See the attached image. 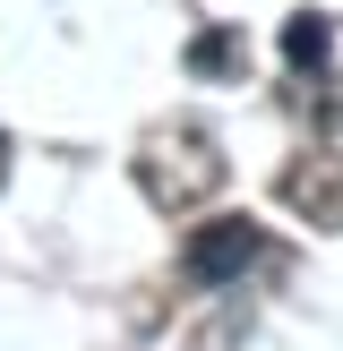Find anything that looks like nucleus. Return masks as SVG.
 I'll use <instances>...</instances> for the list:
<instances>
[{
	"label": "nucleus",
	"instance_id": "6",
	"mask_svg": "<svg viewBox=\"0 0 343 351\" xmlns=\"http://www.w3.org/2000/svg\"><path fill=\"white\" fill-rule=\"evenodd\" d=\"M180 351H240V317H206V326H189Z\"/></svg>",
	"mask_w": 343,
	"mask_h": 351
},
{
	"label": "nucleus",
	"instance_id": "4",
	"mask_svg": "<svg viewBox=\"0 0 343 351\" xmlns=\"http://www.w3.org/2000/svg\"><path fill=\"white\" fill-rule=\"evenodd\" d=\"M249 69V34L240 26H198L189 34V77H240Z\"/></svg>",
	"mask_w": 343,
	"mask_h": 351
},
{
	"label": "nucleus",
	"instance_id": "2",
	"mask_svg": "<svg viewBox=\"0 0 343 351\" xmlns=\"http://www.w3.org/2000/svg\"><path fill=\"white\" fill-rule=\"evenodd\" d=\"M249 266H266V232H257L249 215H215V223H198V232L180 240V274L198 291H240Z\"/></svg>",
	"mask_w": 343,
	"mask_h": 351
},
{
	"label": "nucleus",
	"instance_id": "5",
	"mask_svg": "<svg viewBox=\"0 0 343 351\" xmlns=\"http://www.w3.org/2000/svg\"><path fill=\"white\" fill-rule=\"evenodd\" d=\"M326 51H335V17L326 9H292L283 17V60L292 69H326Z\"/></svg>",
	"mask_w": 343,
	"mask_h": 351
},
{
	"label": "nucleus",
	"instance_id": "3",
	"mask_svg": "<svg viewBox=\"0 0 343 351\" xmlns=\"http://www.w3.org/2000/svg\"><path fill=\"white\" fill-rule=\"evenodd\" d=\"M274 197H283L300 223H318V232H343V154H335V146L292 154L283 180H274Z\"/></svg>",
	"mask_w": 343,
	"mask_h": 351
},
{
	"label": "nucleus",
	"instance_id": "1",
	"mask_svg": "<svg viewBox=\"0 0 343 351\" xmlns=\"http://www.w3.org/2000/svg\"><path fill=\"white\" fill-rule=\"evenodd\" d=\"M129 171H137V189H146L154 215H189V206H206V197L223 189V171H232V163H223L215 129L172 120V129H146V137H137Z\"/></svg>",
	"mask_w": 343,
	"mask_h": 351
},
{
	"label": "nucleus",
	"instance_id": "7",
	"mask_svg": "<svg viewBox=\"0 0 343 351\" xmlns=\"http://www.w3.org/2000/svg\"><path fill=\"white\" fill-rule=\"evenodd\" d=\"M0 189H9V137H0Z\"/></svg>",
	"mask_w": 343,
	"mask_h": 351
}]
</instances>
